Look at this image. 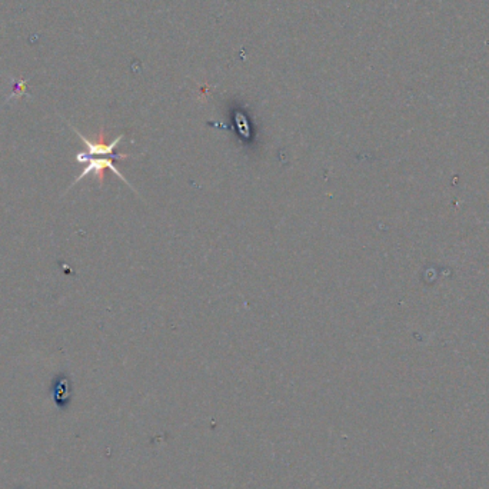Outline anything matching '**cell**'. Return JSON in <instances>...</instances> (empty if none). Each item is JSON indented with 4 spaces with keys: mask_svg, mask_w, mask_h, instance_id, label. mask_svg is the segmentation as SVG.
I'll return each mask as SVG.
<instances>
[{
    "mask_svg": "<svg viewBox=\"0 0 489 489\" xmlns=\"http://www.w3.org/2000/svg\"><path fill=\"white\" fill-rule=\"evenodd\" d=\"M79 163H83L85 165V169L82 171V174L73 181V183L71 185V188H73L79 181H82L83 178L89 176V175H95L97 179H99V183L103 185L104 183V169H111L121 181H123L128 186L132 188V185L126 181V178L122 175V172L115 167V163H114V157H109V156H87L85 152H79L75 157ZM69 188V189H71ZM133 189V188H132Z\"/></svg>",
    "mask_w": 489,
    "mask_h": 489,
    "instance_id": "cell-1",
    "label": "cell"
},
{
    "mask_svg": "<svg viewBox=\"0 0 489 489\" xmlns=\"http://www.w3.org/2000/svg\"><path fill=\"white\" fill-rule=\"evenodd\" d=\"M73 132L82 139V142L86 146V155L87 156H109L114 159H126L129 157V155H115V147L122 142V139L125 138V135H119L116 139H114L112 142H106L104 140V133L103 131H100V133L97 135L96 140H90L87 138H85L82 133H79L78 129L72 128Z\"/></svg>",
    "mask_w": 489,
    "mask_h": 489,
    "instance_id": "cell-2",
    "label": "cell"
}]
</instances>
